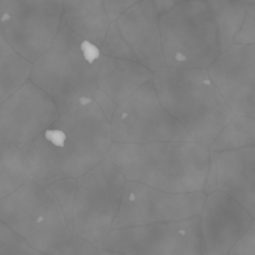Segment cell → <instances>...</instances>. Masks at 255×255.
I'll list each match as a JSON object with an SVG mask.
<instances>
[{"label":"cell","mask_w":255,"mask_h":255,"mask_svg":"<svg viewBox=\"0 0 255 255\" xmlns=\"http://www.w3.org/2000/svg\"><path fill=\"white\" fill-rule=\"evenodd\" d=\"M111 124L93 98L61 115L22 150L32 175L47 185L78 179L109 157Z\"/></svg>","instance_id":"6da1fadb"},{"label":"cell","mask_w":255,"mask_h":255,"mask_svg":"<svg viewBox=\"0 0 255 255\" xmlns=\"http://www.w3.org/2000/svg\"><path fill=\"white\" fill-rule=\"evenodd\" d=\"M109 158L126 180L174 194L210 195L217 189L214 151L197 142H113Z\"/></svg>","instance_id":"7a4b0ae2"},{"label":"cell","mask_w":255,"mask_h":255,"mask_svg":"<svg viewBox=\"0 0 255 255\" xmlns=\"http://www.w3.org/2000/svg\"><path fill=\"white\" fill-rule=\"evenodd\" d=\"M153 83L162 107L195 142L211 147L235 118L208 69L165 66L154 73Z\"/></svg>","instance_id":"3957f363"},{"label":"cell","mask_w":255,"mask_h":255,"mask_svg":"<svg viewBox=\"0 0 255 255\" xmlns=\"http://www.w3.org/2000/svg\"><path fill=\"white\" fill-rule=\"evenodd\" d=\"M104 56L65 23L51 48L34 62L30 80L53 98L62 115L93 97Z\"/></svg>","instance_id":"277c9868"},{"label":"cell","mask_w":255,"mask_h":255,"mask_svg":"<svg viewBox=\"0 0 255 255\" xmlns=\"http://www.w3.org/2000/svg\"><path fill=\"white\" fill-rule=\"evenodd\" d=\"M0 219L32 247L61 255L72 237L59 201L48 185L34 176L0 200Z\"/></svg>","instance_id":"5b68a950"},{"label":"cell","mask_w":255,"mask_h":255,"mask_svg":"<svg viewBox=\"0 0 255 255\" xmlns=\"http://www.w3.org/2000/svg\"><path fill=\"white\" fill-rule=\"evenodd\" d=\"M167 67L207 69L222 55L214 16L208 1H177L159 17Z\"/></svg>","instance_id":"8992f818"},{"label":"cell","mask_w":255,"mask_h":255,"mask_svg":"<svg viewBox=\"0 0 255 255\" xmlns=\"http://www.w3.org/2000/svg\"><path fill=\"white\" fill-rule=\"evenodd\" d=\"M125 175L110 158L77 179L72 236L101 252L120 208Z\"/></svg>","instance_id":"52a82bcc"},{"label":"cell","mask_w":255,"mask_h":255,"mask_svg":"<svg viewBox=\"0 0 255 255\" xmlns=\"http://www.w3.org/2000/svg\"><path fill=\"white\" fill-rule=\"evenodd\" d=\"M65 1L0 0V32L20 56L34 63L53 45L65 25Z\"/></svg>","instance_id":"ba28073f"},{"label":"cell","mask_w":255,"mask_h":255,"mask_svg":"<svg viewBox=\"0 0 255 255\" xmlns=\"http://www.w3.org/2000/svg\"><path fill=\"white\" fill-rule=\"evenodd\" d=\"M113 142H195L161 105L153 80L118 107L111 122Z\"/></svg>","instance_id":"9c48e42d"},{"label":"cell","mask_w":255,"mask_h":255,"mask_svg":"<svg viewBox=\"0 0 255 255\" xmlns=\"http://www.w3.org/2000/svg\"><path fill=\"white\" fill-rule=\"evenodd\" d=\"M102 250L122 255H206L200 215L111 231Z\"/></svg>","instance_id":"30bf717a"},{"label":"cell","mask_w":255,"mask_h":255,"mask_svg":"<svg viewBox=\"0 0 255 255\" xmlns=\"http://www.w3.org/2000/svg\"><path fill=\"white\" fill-rule=\"evenodd\" d=\"M206 198L204 194L170 193L126 180L111 231L191 219L201 214Z\"/></svg>","instance_id":"8fae6325"},{"label":"cell","mask_w":255,"mask_h":255,"mask_svg":"<svg viewBox=\"0 0 255 255\" xmlns=\"http://www.w3.org/2000/svg\"><path fill=\"white\" fill-rule=\"evenodd\" d=\"M56 103L30 80L0 107V132L23 149L60 117Z\"/></svg>","instance_id":"7c38bea8"},{"label":"cell","mask_w":255,"mask_h":255,"mask_svg":"<svg viewBox=\"0 0 255 255\" xmlns=\"http://www.w3.org/2000/svg\"><path fill=\"white\" fill-rule=\"evenodd\" d=\"M207 69L234 116L255 120V44H233Z\"/></svg>","instance_id":"4fadbf2b"},{"label":"cell","mask_w":255,"mask_h":255,"mask_svg":"<svg viewBox=\"0 0 255 255\" xmlns=\"http://www.w3.org/2000/svg\"><path fill=\"white\" fill-rule=\"evenodd\" d=\"M253 219L225 192L217 189L207 195L200 214L206 255H228L250 228Z\"/></svg>","instance_id":"5bb4252c"},{"label":"cell","mask_w":255,"mask_h":255,"mask_svg":"<svg viewBox=\"0 0 255 255\" xmlns=\"http://www.w3.org/2000/svg\"><path fill=\"white\" fill-rule=\"evenodd\" d=\"M115 23L137 62L153 73L166 66L159 16L152 0L138 1Z\"/></svg>","instance_id":"9a60e30c"},{"label":"cell","mask_w":255,"mask_h":255,"mask_svg":"<svg viewBox=\"0 0 255 255\" xmlns=\"http://www.w3.org/2000/svg\"><path fill=\"white\" fill-rule=\"evenodd\" d=\"M217 189L255 219V148L214 152Z\"/></svg>","instance_id":"2e32d148"},{"label":"cell","mask_w":255,"mask_h":255,"mask_svg":"<svg viewBox=\"0 0 255 255\" xmlns=\"http://www.w3.org/2000/svg\"><path fill=\"white\" fill-rule=\"evenodd\" d=\"M153 74L138 62L104 56L98 75V88L119 107L151 81Z\"/></svg>","instance_id":"e0dca14e"},{"label":"cell","mask_w":255,"mask_h":255,"mask_svg":"<svg viewBox=\"0 0 255 255\" xmlns=\"http://www.w3.org/2000/svg\"><path fill=\"white\" fill-rule=\"evenodd\" d=\"M65 23L73 32L102 49L110 23L104 1H65Z\"/></svg>","instance_id":"ac0fdd59"},{"label":"cell","mask_w":255,"mask_h":255,"mask_svg":"<svg viewBox=\"0 0 255 255\" xmlns=\"http://www.w3.org/2000/svg\"><path fill=\"white\" fill-rule=\"evenodd\" d=\"M0 149V198H3L21 187L32 173L23 150L2 134Z\"/></svg>","instance_id":"d6986e66"},{"label":"cell","mask_w":255,"mask_h":255,"mask_svg":"<svg viewBox=\"0 0 255 255\" xmlns=\"http://www.w3.org/2000/svg\"><path fill=\"white\" fill-rule=\"evenodd\" d=\"M33 63L17 53L5 38L0 39V103L23 87L32 74Z\"/></svg>","instance_id":"ffe728a7"},{"label":"cell","mask_w":255,"mask_h":255,"mask_svg":"<svg viewBox=\"0 0 255 255\" xmlns=\"http://www.w3.org/2000/svg\"><path fill=\"white\" fill-rule=\"evenodd\" d=\"M214 16L220 41L222 55L234 44L243 26L249 2L232 0H207Z\"/></svg>","instance_id":"44dd1931"},{"label":"cell","mask_w":255,"mask_h":255,"mask_svg":"<svg viewBox=\"0 0 255 255\" xmlns=\"http://www.w3.org/2000/svg\"><path fill=\"white\" fill-rule=\"evenodd\" d=\"M254 147L255 148V120L235 116L212 144L214 152Z\"/></svg>","instance_id":"7402d4cb"},{"label":"cell","mask_w":255,"mask_h":255,"mask_svg":"<svg viewBox=\"0 0 255 255\" xmlns=\"http://www.w3.org/2000/svg\"><path fill=\"white\" fill-rule=\"evenodd\" d=\"M0 253L1 255H46L32 247L2 222L0 224Z\"/></svg>","instance_id":"603a6c76"},{"label":"cell","mask_w":255,"mask_h":255,"mask_svg":"<svg viewBox=\"0 0 255 255\" xmlns=\"http://www.w3.org/2000/svg\"><path fill=\"white\" fill-rule=\"evenodd\" d=\"M48 186L59 201L72 233L74 206L77 192V179L58 180L48 185Z\"/></svg>","instance_id":"cb8c5ba5"},{"label":"cell","mask_w":255,"mask_h":255,"mask_svg":"<svg viewBox=\"0 0 255 255\" xmlns=\"http://www.w3.org/2000/svg\"><path fill=\"white\" fill-rule=\"evenodd\" d=\"M101 51L109 57L136 62L135 56L122 39L116 23L110 24Z\"/></svg>","instance_id":"d4e9b609"},{"label":"cell","mask_w":255,"mask_h":255,"mask_svg":"<svg viewBox=\"0 0 255 255\" xmlns=\"http://www.w3.org/2000/svg\"><path fill=\"white\" fill-rule=\"evenodd\" d=\"M234 44L242 45L255 44V5L252 3L249 5L244 23L236 36Z\"/></svg>","instance_id":"484cf974"},{"label":"cell","mask_w":255,"mask_h":255,"mask_svg":"<svg viewBox=\"0 0 255 255\" xmlns=\"http://www.w3.org/2000/svg\"><path fill=\"white\" fill-rule=\"evenodd\" d=\"M228 255H255V219L246 234L233 246Z\"/></svg>","instance_id":"4316f807"},{"label":"cell","mask_w":255,"mask_h":255,"mask_svg":"<svg viewBox=\"0 0 255 255\" xmlns=\"http://www.w3.org/2000/svg\"><path fill=\"white\" fill-rule=\"evenodd\" d=\"M100 252L92 243L72 236L61 255H100Z\"/></svg>","instance_id":"83f0119b"},{"label":"cell","mask_w":255,"mask_h":255,"mask_svg":"<svg viewBox=\"0 0 255 255\" xmlns=\"http://www.w3.org/2000/svg\"><path fill=\"white\" fill-rule=\"evenodd\" d=\"M137 0H106L104 8L110 23H115L129 8L137 3Z\"/></svg>","instance_id":"f1b7e54d"},{"label":"cell","mask_w":255,"mask_h":255,"mask_svg":"<svg viewBox=\"0 0 255 255\" xmlns=\"http://www.w3.org/2000/svg\"><path fill=\"white\" fill-rule=\"evenodd\" d=\"M93 99L98 104V107L102 110L107 120L111 123L115 113L117 110L118 106L115 104L114 101L105 93L104 91L98 87L96 92L94 94Z\"/></svg>","instance_id":"f546056e"},{"label":"cell","mask_w":255,"mask_h":255,"mask_svg":"<svg viewBox=\"0 0 255 255\" xmlns=\"http://www.w3.org/2000/svg\"><path fill=\"white\" fill-rule=\"evenodd\" d=\"M177 1H174V0H165V1H161V0H153V5H154L155 9L156 12L159 14V17L162 16V14L171 11L176 4Z\"/></svg>","instance_id":"4dcf8cb0"},{"label":"cell","mask_w":255,"mask_h":255,"mask_svg":"<svg viewBox=\"0 0 255 255\" xmlns=\"http://www.w3.org/2000/svg\"><path fill=\"white\" fill-rule=\"evenodd\" d=\"M100 255H122L120 254L115 253V252H109V251L101 250Z\"/></svg>","instance_id":"1f68e13d"},{"label":"cell","mask_w":255,"mask_h":255,"mask_svg":"<svg viewBox=\"0 0 255 255\" xmlns=\"http://www.w3.org/2000/svg\"><path fill=\"white\" fill-rule=\"evenodd\" d=\"M250 3L253 4V5H255V1H249Z\"/></svg>","instance_id":"d6a6232c"}]
</instances>
